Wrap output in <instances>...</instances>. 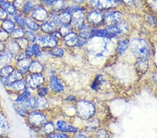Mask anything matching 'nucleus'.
Segmentation results:
<instances>
[{
	"instance_id": "12",
	"label": "nucleus",
	"mask_w": 157,
	"mask_h": 138,
	"mask_svg": "<svg viewBox=\"0 0 157 138\" xmlns=\"http://www.w3.org/2000/svg\"><path fill=\"white\" fill-rule=\"evenodd\" d=\"M10 130V124L6 115L0 110V138H3L8 135Z\"/></svg>"
},
{
	"instance_id": "36",
	"label": "nucleus",
	"mask_w": 157,
	"mask_h": 138,
	"mask_svg": "<svg viewBox=\"0 0 157 138\" xmlns=\"http://www.w3.org/2000/svg\"><path fill=\"white\" fill-rule=\"evenodd\" d=\"M40 130L44 132V134L48 136V135L52 134L55 132V125L53 124L52 122L48 121L46 124H45L44 125H43V127L40 129Z\"/></svg>"
},
{
	"instance_id": "13",
	"label": "nucleus",
	"mask_w": 157,
	"mask_h": 138,
	"mask_svg": "<svg viewBox=\"0 0 157 138\" xmlns=\"http://www.w3.org/2000/svg\"><path fill=\"white\" fill-rule=\"evenodd\" d=\"M49 87L52 91L55 93L63 92L64 90V85L58 78L57 76L52 74L49 77Z\"/></svg>"
},
{
	"instance_id": "40",
	"label": "nucleus",
	"mask_w": 157,
	"mask_h": 138,
	"mask_svg": "<svg viewBox=\"0 0 157 138\" xmlns=\"http://www.w3.org/2000/svg\"><path fill=\"white\" fill-rule=\"evenodd\" d=\"M49 107V103L45 98L38 97V110H46Z\"/></svg>"
},
{
	"instance_id": "14",
	"label": "nucleus",
	"mask_w": 157,
	"mask_h": 138,
	"mask_svg": "<svg viewBox=\"0 0 157 138\" xmlns=\"http://www.w3.org/2000/svg\"><path fill=\"white\" fill-rule=\"evenodd\" d=\"M5 46H6V50L7 51L10 52L12 54H13L15 57L23 52V50L20 48V47L19 46L18 43H17L16 40L10 39L5 43Z\"/></svg>"
},
{
	"instance_id": "52",
	"label": "nucleus",
	"mask_w": 157,
	"mask_h": 138,
	"mask_svg": "<svg viewBox=\"0 0 157 138\" xmlns=\"http://www.w3.org/2000/svg\"><path fill=\"white\" fill-rule=\"evenodd\" d=\"M6 50V46H5L4 43L0 41V52L4 51Z\"/></svg>"
},
{
	"instance_id": "1",
	"label": "nucleus",
	"mask_w": 157,
	"mask_h": 138,
	"mask_svg": "<svg viewBox=\"0 0 157 138\" xmlns=\"http://www.w3.org/2000/svg\"><path fill=\"white\" fill-rule=\"evenodd\" d=\"M25 121L27 125L34 130H40L43 125L48 121L46 115L39 110L30 111L25 118Z\"/></svg>"
},
{
	"instance_id": "6",
	"label": "nucleus",
	"mask_w": 157,
	"mask_h": 138,
	"mask_svg": "<svg viewBox=\"0 0 157 138\" xmlns=\"http://www.w3.org/2000/svg\"><path fill=\"white\" fill-rule=\"evenodd\" d=\"M58 40L53 35L40 34L37 36L36 43L41 49H53L58 45Z\"/></svg>"
},
{
	"instance_id": "51",
	"label": "nucleus",
	"mask_w": 157,
	"mask_h": 138,
	"mask_svg": "<svg viewBox=\"0 0 157 138\" xmlns=\"http://www.w3.org/2000/svg\"><path fill=\"white\" fill-rule=\"evenodd\" d=\"M86 41H87V40H85V39H82V38L78 36L76 46L77 47H82V46H84V44L85 43Z\"/></svg>"
},
{
	"instance_id": "25",
	"label": "nucleus",
	"mask_w": 157,
	"mask_h": 138,
	"mask_svg": "<svg viewBox=\"0 0 157 138\" xmlns=\"http://www.w3.org/2000/svg\"><path fill=\"white\" fill-rule=\"evenodd\" d=\"M29 111L38 110V96L32 94L25 102L22 103Z\"/></svg>"
},
{
	"instance_id": "5",
	"label": "nucleus",
	"mask_w": 157,
	"mask_h": 138,
	"mask_svg": "<svg viewBox=\"0 0 157 138\" xmlns=\"http://www.w3.org/2000/svg\"><path fill=\"white\" fill-rule=\"evenodd\" d=\"M67 11L71 14V24L73 27L80 29L84 25L85 9L79 6H71L67 9Z\"/></svg>"
},
{
	"instance_id": "10",
	"label": "nucleus",
	"mask_w": 157,
	"mask_h": 138,
	"mask_svg": "<svg viewBox=\"0 0 157 138\" xmlns=\"http://www.w3.org/2000/svg\"><path fill=\"white\" fill-rule=\"evenodd\" d=\"M122 20V14L117 11L108 12L103 15V22L108 26H113L120 23Z\"/></svg>"
},
{
	"instance_id": "46",
	"label": "nucleus",
	"mask_w": 157,
	"mask_h": 138,
	"mask_svg": "<svg viewBox=\"0 0 157 138\" xmlns=\"http://www.w3.org/2000/svg\"><path fill=\"white\" fill-rule=\"evenodd\" d=\"M96 137L97 138H109L108 133L106 130L104 129L98 130L96 134Z\"/></svg>"
},
{
	"instance_id": "21",
	"label": "nucleus",
	"mask_w": 157,
	"mask_h": 138,
	"mask_svg": "<svg viewBox=\"0 0 157 138\" xmlns=\"http://www.w3.org/2000/svg\"><path fill=\"white\" fill-rule=\"evenodd\" d=\"M57 27L49 21L40 24V32L44 34L52 35L57 31Z\"/></svg>"
},
{
	"instance_id": "53",
	"label": "nucleus",
	"mask_w": 157,
	"mask_h": 138,
	"mask_svg": "<svg viewBox=\"0 0 157 138\" xmlns=\"http://www.w3.org/2000/svg\"><path fill=\"white\" fill-rule=\"evenodd\" d=\"M76 100V98L73 96H69L67 99H66V100L67 101H73V100Z\"/></svg>"
},
{
	"instance_id": "23",
	"label": "nucleus",
	"mask_w": 157,
	"mask_h": 138,
	"mask_svg": "<svg viewBox=\"0 0 157 138\" xmlns=\"http://www.w3.org/2000/svg\"><path fill=\"white\" fill-rule=\"evenodd\" d=\"M91 4H92L94 6L97 7V9L101 10H105L108 9H111L117 4V2L115 1H92L90 2Z\"/></svg>"
},
{
	"instance_id": "9",
	"label": "nucleus",
	"mask_w": 157,
	"mask_h": 138,
	"mask_svg": "<svg viewBox=\"0 0 157 138\" xmlns=\"http://www.w3.org/2000/svg\"><path fill=\"white\" fill-rule=\"evenodd\" d=\"M27 88L26 82L25 79L18 80V81L14 82L13 83L10 84L8 87L5 88L7 92L10 94L18 95L21 93L23 92L25 89Z\"/></svg>"
},
{
	"instance_id": "18",
	"label": "nucleus",
	"mask_w": 157,
	"mask_h": 138,
	"mask_svg": "<svg viewBox=\"0 0 157 138\" xmlns=\"http://www.w3.org/2000/svg\"><path fill=\"white\" fill-rule=\"evenodd\" d=\"M87 21L93 24H101L103 22V15L101 12L93 11L89 13L87 16Z\"/></svg>"
},
{
	"instance_id": "26",
	"label": "nucleus",
	"mask_w": 157,
	"mask_h": 138,
	"mask_svg": "<svg viewBox=\"0 0 157 138\" xmlns=\"http://www.w3.org/2000/svg\"><path fill=\"white\" fill-rule=\"evenodd\" d=\"M57 14L60 23V26H62V25H69L71 24V14L67 10Z\"/></svg>"
},
{
	"instance_id": "43",
	"label": "nucleus",
	"mask_w": 157,
	"mask_h": 138,
	"mask_svg": "<svg viewBox=\"0 0 157 138\" xmlns=\"http://www.w3.org/2000/svg\"><path fill=\"white\" fill-rule=\"evenodd\" d=\"M50 87H47V86H43L39 89H38L36 93V96L38 97H40V98H45V96H47L48 94H49L50 91Z\"/></svg>"
},
{
	"instance_id": "35",
	"label": "nucleus",
	"mask_w": 157,
	"mask_h": 138,
	"mask_svg": "<svg viewBox=\"0 0 157 138\" xmlns=\"http://www.w3.org/2000/svg\"><path fill=\"white\" fill-rule=\"evenodd\" d=\"M25 29L21 28V27H17L13 29L11 34H10V37L11 39L13 40H17L21 38L25 37Z\"/></svg>"
},
{
	"instance_id": "33",
	"label": "nucleus",
	"mask_w": 157,
	"mask_h": 138,
	"mask_svg": "<svg viewBox=\"0 0 157 138\" xmlns=\"http://www.w3.org/2000/svg\"><path fill=\"white\" fill-rule=\"evenodd\" d=\"M16 69V66L14 64L7 65L0 68V77H5V78H8L14 70Z\"/></svg>"
},
{
	"instance_id": "30",
	"label": "nucleus",
	"mask_w": 157,
	"mask_h": 138,
	"mask_svg": "<svg viewBox=\"0 0 157 138\" xmlns=\"http://www.w3.org/2000/svg\"><path fill=\"white\" fill-rule=\"evenodd\" d=\"M13 108L17 114L20 115V117L25 118V119L27 117L30 112L22 103H14Z\"/></svg>"
},
{
	"instance_id": "55",
	"label": "nucleus",
	"mask_w": 157,
	"mask_h": 138,
	"mask_svg": "<svg viewBox=\"0 0 157 138\" xmlns=\"http://www.w3.org/2000/svg\"><path fill=\"white\" fill-rule=\"evenodd\" d=\"M73 138H86L85 135L83 134H77L75 135Z\"/></svg>"
},
{
	"instance_id": "47",
	"label": "nucleus",
	"mask_w": 157,
	"mask_h": 138,
	"mask_svg": "<svg viewBox=\"0 0 157 138\" xmlns=\"http://www.w3.org/2000/svg\"><path fill=\"white\" fill-rule=\"evenodd\" d=\"M25 2L23 0H14V1H13V6L16 7V9L18 11H20V10L22 9V6H23V5L25 4Z\"/></svg>"
},
{
	"instance_id": "34",
	"label": "nucleus",
	"mask_w": 157,
	"mask_h": 138,
	"mask_svg": "<svg viewBox=\"0 0 157 138\" xmlns=\"http://www.w3.org/2000/svg\"><path fill=\"white\" fill-rule=\"evenodd\" d=\"M25 75L22 73L20 71V70L17 69L16 68V69L14 70L13 72L10 75V76L8 77V80L10 84L13 83V82L18 81V80H21L25 79Z\"/></svg>"
},
{
	"instance_id": "28",
	"label": "nucleus",
	"mask_w": 157,
	"mask_h": 138,
	"mask_svg": "<svg viewBox=\"0 0 157 138\" xmlns=\"http://www.w3.org/2000/svg\"><path fill=\"white\" fill-rule=\"evenodd\" d=\"M67 2L65 1H54L52 5L50 7L52 13H59L62 11H64L68 8Z\"/></svg>"
},
{
	"instance_id": "45",
	"label": "nucleus",
	"mask_w": 157,
	"mask_h": 138,
	"mask_svg": "<svg viewBox=\"0 0 157 138\" xmlns=\"http://www.w3.org/2000/svg\"><path fill=\"white\" fill-rule=\"evenodd\" d=\"M16 41H17V43H18L19 46L20 47V48L23 50V51H24V50L29 45L28 41H27V40L25 39V37L21 38V39H19L17 40H16Z\"/></svg>"
},
{
	"instance_id": "41",
	"label": "nucleus",
	"mask_w": 157,
	"mask_h": 138,
	"mask_svg": "<svg viewBox=\"0 0 157 138\" xmlns=\"http://www.w3.org/2000/svg\"><path fill=\"white\" fill-rule=\"evenodd\" d=\"M30 47H31V50L33 56H34V59H36L37 58L40 57V55H41V48L39 47V45L36 43L34 44H30Z\"/></svg>"
},
{
	"instance_id": "11",
	"label": "nucleus",
	"mask_w": 157,
	"mask_h": 138,
	"mask_svg": "<svg viewBox=\"0 0 157 138\" xmlns=\"http://www.w3.org/2000/svg\"><path fill=\"white\" fill-rule=\"evenodd\" d=\"M105 29L107 32L109 38H112L126 31L128 29V26L125 23H119L113 26H108Z\"/></svg>"
},
{
	"instance_id": "44",
	"label": "nucleus",
	"mask_w": 157,
	"mask_h": 138,
	"mask_svg": "<svg viewBox=\"0 0 157 138\" xmlns=\"http://www.w3.org/2000/svg\"><path fill=\"white\" fill-rule=\"evenodd\" d=\"M10 39H11V37H10V34L7 33V32H5L4 30L0 28V41L6 43Z\"/></svg>"
},
{
	"instance_id": "20",
	"label": "nucleus",
	"mask_w": 157,
	"mask_h": 138,
	"mask_svg": "<svg viewBox=\"0 0 157 138\" xmlns=\"http://www.w3.org/2000/svg\"><path fill=\"white\" fill-rule=\"evenodd\" d=\"M136 70L138 74L143 75L145 74L148 70L149 62L147 59L146 58H139L136 64Z\"/></svg>"
},
{
	"instance_id": "32",
	"label": "nucleus",
	"mask_w": 157,
	"mask_h": 138,
	"mask_svg": "<svg viewBox=\"0 0 157 138\" xmlns=\"http://www.w3.org/2000/svg\"><path fill=\"white\" fill-rule=\"evenodd\" d=\"M32 94H33V91H31L29 88H27L23 92L17 95L16 98L14 100V103H23L28 99Z\"/></svg>"
},
{
	"instance_id": "22",
	"label": "nucleus",
	"mask_w": 157,
	"mask_h": 138,
	"mask_svg": "<svg viewBox=\"0 0 157 138\" xmlns=\"http://www.w3.org/2000/svg\"><path fill=\"white\" fill-rule=\"evenodd\" d=\"M25 29L36 33L40 31V24L30 16L25 17Z\"/></svg>"
},
{
	"instance_id": "38",
	"label": "nucleus",
	"mask_w": 157,
	"mask_h": 138,
	"mask_svg": "<svg viewBox=\"0 0 157 138\" xmlns=\"http://www.w3.org/2000/svg\"><path fill=\"white\" fill-rule=\"evenodd\" d=\"M48 54L52 57H57V58H61L64 55V50L62 47H56L55 48L50 50L48 51Z\"/></svg>"
},
{
	"instance_id": "16",
	"label": "nucleus",
	"mask_w": 157,
	"mask_h": 138,
	"mask_svg": "<svg viewBox=\"0 0 157 138\" xmlns=\"http://www.w3.org/2000/svg\"><path fill=\"white\" fill-rule=\"evenodd\" d=\"M57 130L60 132H76L78 129L73 125L69 124L64 120H59L56 123Z\"/></svg>"
},
{
	"instance_id": "19",
	"label": "nucleus",
	"mask_w": 157,
	"mask_h": 138,
	"mask_svg": "<svg viewBox=\"0 0 157 138\" xmlns=\"http://www.w3.org/2000/svg\"><path fill=\"white\" fill-rule=\"evenodd\" d=\"M40 2H36L34 1H25V4L22 6V9L20 10V13L23 15L25 17L30 16V15L36 8V6Z\"/></svg>"
},
{
	"instance_id": "4",
	"label": "nucleus",
	"mask_w": 157,
	"mask_h": 138,
	"mask_svg": "<svg viewBox=\"0 0 157 138\" xmlns=\"http://www.w3.org/2000/svg\"><path fill=\"white\" fill-rule=\"evenodd\" d=\"M25 80L27 88L32 91H36L45 83V77L42 73H29L25 75Z\"/></svg>"
},
{
	"instance_id": "54",
	"label": "nucleus",
	"mask_w": 157,
	"mask_h": 138,
	"mask_svg": "<svg viewBox=\"0 0 157 138\" xmlns=\"http://www.w3.org/2000/svg\"><path fill=\"white\" fill-rule=\"evenodd\" d=\"M151 6L154 10H155V11H157V1H154L151 2Z\"/></svg>"
},
{
	"instance_id": "8",
	"label": "nucleus",
	"mask_w": 157,
	"mask_h": 138,
	"mask_svg": "<svg viewBox=\"0 0 157 138\" xmlns=\"http://www.w3.org/2000/svg\"><path fill=\"white\" fill-rule=\"evenodd\" d=\"M32 60L33 59L27 57L25 55L24 52H22V53L16 57L14 66H16L17 69L20 70L25 75H27L29 74V69Z\"/></svg>"
},
{
	"instance_id": "24",
	"label": "nucleus",
	"mask_w": 157,
	"mask_h": 138,
	"mask_svg": "<svg viewBox=\"0 0 157 138\" xmlns=\"http://www.w3.org/2000/svg\"><path fill=\"white\" fill-rule=\"evenodd\" d=\"M62 39L66 46L69 47H73L74 46H76L78 36L76 33L72 32L69 34H67V36L63 37Z\"/></svg>"
},
{
	"instance_id": "42",
	"label": "nucleus",
	"mask_w": 157,
	"mask_h": 138,
	"mask_svg": "<svg viewBox=\"0 0 157 138\" xmlns=\"http://www.w3.org/2000/svg\"><path fill=\"white\" fill-rule=\"evenodd\" d=\"M129 45V41L128 40H122L118 43L117 47V52L118 53L121 54L125 52V50L127 49Z\"/></svg>"
},
{
	"instance_id": "50",
	"label": "nucleus",
	"mask_w": 157,
	"mask_h": 138,
	"mask_svg": "<svg viewBox=\"0 0 157 138\" xmlns=\"http://www.w3.org/2000/svg\"><path fill=\"white\" fill-rule=\"evenodd\" d=\"M9 16L7 13L2 10V9H0V23L2 22H3L5 20H6L7 18H9Z\"/></svg>"
},
{
	"instance_id": "27",
	"label": "nucleus",
	"mask_w": 157,
	"mask_h": 138,
	"mask_svg": "<svg viewBox=\"0 0 157 138\" xmlns=\"http://www.w3.org/2000/svg\"><path fill=\"white\" fill-rule=\"evenodd\" d=\"M16 27V25L15 24L14 21L10 17L0 23V28L4 30L5 32H6L9 34H11Z\"/></svg>"
},
{
	"instance_id": "2",
	"label": "nucleus",
	"mask_w": 157,
	"mask_h": 138,
	"mask_svg": "<svg viewBox=\"0 0 157 138\" xmlns=\"http://www.w3.org/2000/svg\"><path fill=\"white\" fill-rule=\"evenodd\" d=\"M76 114L81 119L87 120L95 114L96 108L92 102L87 100H79L75 105Z\"/></svg>"
},
{
	"instance_id": "15",
	"label": "nucleus",
	"mask_w": 157,
	"mask_h": 138,
	"mask_svg": "<svg viewBox=\"0 0 157 138\" xmlns=\"http://www.w3.org/2000/svg\"><path fill=\"white\" fill-rule=\"evenodd\" d=\"M16 57L11 52L5 50L4 51L0 52V68L7 65L14 64Z\"/></svg>"
},
{
	"instance_id": "7",
	"label": "nucleus",
	"mask_w": 157,
	"mask_h": 138,
	"mask_svg": "<svg viewBox=\"0 0 157 138\" xmlns=\"http://www.w3.org/2000/svg\"><path fill=\"white\" fill-rule=\"evenodd\" d=\"M30 17L32 19H34L35 21L40 24L48 21L50 18L48 11L44 5H41L40 3L37 5L36 8L32 11L31 15H30Z\"/></svg>"
},
{
	"instance_id": "48",
	"label": "nucleus",
	"mask_w": 157,
	"mask_h": 138,
	"mask_svg": "<svg viewBox=\"0 0 157 138\" xmlns=\"http://www.w3.org/2000/svg\"><path fill=\"white\" fill-rule=\"evenodd\" d=\"M98 126V121L97 120H93V121L89 123L87 128L90 130H93L97 129Z\"/></svg>"
},
{
	"instance_id": "56",
	"label": "nucleus",
	"mask_w": 157,
	"mask_h": 138,
	"mask_svg": "<svg viewBox=\"0 0 157 138\" xmlns=\"http://www.w3.org/2000/svg\"><path fill=\"white\" fill-rule=\"evenodd\" d=\"M153 78H154V81H155L156 83L157 84V73H156L154 74Z\"/></svg>"
},
{
	"instance_id": "49",
	"label": "nucleus",
	"mask_w": 157,
	"mask_h": 138,
	"mask_svg": "<svg viewBox=\"0 0 157 138\" xmlns=\"http://www.w3.org/2000/svg\"><path fill=\"white\" fill-rule=\"evenodd\" d=\"M47 138H69L67 135L63 133H53L48 135Z\"/></svg>"
},
{
	"instance_id": "3",
	"label": "nucleus",
	"mask_w": 157,
	"mask_h": 138,
	"mask_svg": "<svg viewBox=\"0 0 157 138\" xmlns=\"http://www.w3.org/2000/svg\"><path fill=\"white\" fill-rule=\"evenodd\" d=\"M131 48L138 58H148L149 48L145 40L140 39H133L131 41Z\"/></svg>"
},
{
	"instance_id": "31",
	"label": "nucleus",
	"mask_w": 157,
	"mask_h": 138,
	"mask_svg": "<svg viewBox=\"0 0 157 138\" xmlns=\"http://www.w3.org/2000/svg\"><path fill=\"white\" fill-rule=\"evenodd\" d=\"M11 18L14 21L17 27L25 29V17L20 13V11H17L11 17Z\"/></svg>"
},
{
	"instance_id": "29",
	"label": "nucleus",
	"mask_w": 157,
	"mask_h": 138,
	"mask_svg": "<svg viewBox=\"0 0 157 138\" xmlns=\"http://www.w3.org/2000/svg\"><path fill=\"white\" fill-rule=\"evenodd\" d=\"M44 71V67L39 61L33 59L29 69V73H42Z\"/></svg>"
},
{
	"instance_id": "57",
	"label": "nucleus",
	"mask_w": 157,
	"mask_h": 138,
	"mask_svg": "<svg viewBox=\"0 0 157 138\" xmlns=\"http://www.w3.org/2000/svg\"><path fill=\"white\" fill-rule=\"evenodd\" d=\"M3 138H9V137H3Z\"/></svg>"
},
{
	"instance_id": "39",
	"label": "nucleus",
	"mask_w": 157,
	"mask_h": 138,
	"mask_svg": "<svg viewBox=\"0 0 157 138\" xmlns=\"http://www.w3.org/2000/svg\"><path fill=\"white\" fill-rule=\"evenodd\" d=\"M58 32L60 34L62 38L67 36V34H69L71 32H73V28L71 27V24L69 25H62L58 28Z\"/></svg>"
},
{
	"instance_id": "17",
	"label": "nucleus",
	"mask_w": 157,
	"mask_h": 138,
	"mask_svg": "<svg viewBox=\"0 0 157 138\" xmlns=\"http://www.w3.org/2000/svg\"><path fill=\"white\" fill-rule=\"evenodd\" d=\"M0 9L6 11L10 17H11L17 11L16 7L13 4V2L9 0H0Z\"/></svg>"
},
{
	"instance_id": "37",
	"label": "nucleus",
	"mask_w": 157,
	"mask_h": 138,
	"mask_svg": "<svg viewBox=\"0 0 157 138\" xmlns=\"http://www.w3.org/2000/svg\"><path fill=\"white\" fill-rule=\"evenodd\" d=\"M25 38L28 41L29 44H34L36 43V39L37 35L36 33L29 31L25 29Z\"/></svg>"
}]
</instances>
